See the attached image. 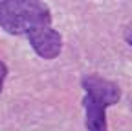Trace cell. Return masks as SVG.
<instances>
[{
    "label": "cell",
    "instance_id": "1",
    "mask_svg": "<svg viewBox=\"0 0 132 131\" xmlns=\"http://www.w3.org/2000/svg\"><path fill=\"white\" fill-rule=\"evenodd\" d=\"M52 11L44 0H0V28L28 41L52 28Z\"/></svg>",
    "mask_w": 132,
    "mask_h": 131
},
{
    "label": "cell",
    "instance_id": "3",
    "mask_svg": "<svg viewBox=\"0 0 132 131\" xmlns=\"http://www.w3.org/2000/svg\"><path fill=\"white\" fill-rule=\"evenodd\" d=\"M31 48L35 50V54L42 59H55L59 57L61 50H62V35L52 26L50 30H46L44 33H40L39 37L29 41Z\"/></svg>",
    "mask_w": 132,
    "mask_h": 131
},
{
    "label": "cell",
    "instance_id": "5",
    "mask_svg": "<svg viewBox=\"0 0 132 131\" xmlns=\"http://www.w3.org/2000/svg\"><path fill=\"white\" fill-rule=\"evenodd\" d=\"M127 43L132 46V33H128V35H127Z\"/></svg>",
    "mask_w": 132,
    "mask_h": 131
},
{
    "label": "cell",
    "instance_id": "2",
    "mask_svg": "<svg viewBox=\"0 0 132 131\" xmlns=\"http://www.w3.org/2000/svg\"><path fill=\"white\" fill-rule=\"evenodd\" d=\"M81 87L85 89L82 107H85L86 129L88 131H108L106 107L116 105L121 100L119 85L99 74H86L81 79Z\"/></svg>",
    "mask_w": 132,
    "mask_h": 131
},
{
    "label": "cell",
    "instance_id": "4",
    "mask_svg": "<svg viewBox=\"0 0 132 131\" xmlns=\"http://www.w3.org/2000/svg\"><path fill=\"white\" fill-rule=\"evenodd\" d=\"M7 78V65L0 59V94H2V89H4V81Z\"/></svg>",
    "mask_w": 132,
    "mask_h": 131
}]
</instances>
